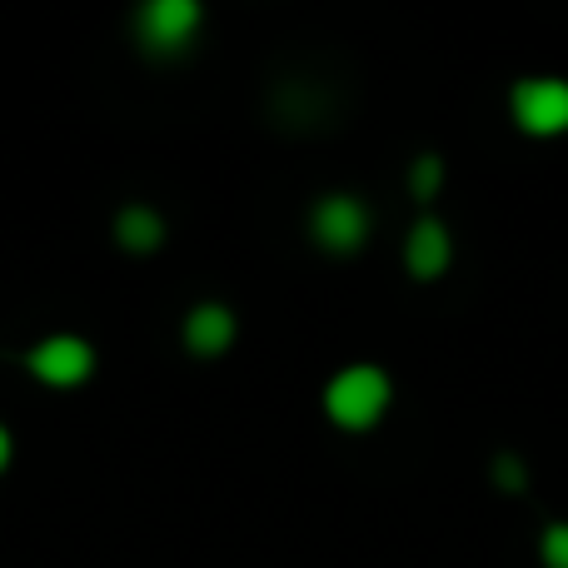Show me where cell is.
Returning a JSON list of instances; mask_svg holds the SVG:
<instances>
[{"label":"cell","mask_w":568,"mask_h":568,"mask_svg":"<svg viewBox=\"0 0 568 568\" xmlns=\"http://www.w3.org/2000/svg\"><path fill=\"white\" fill-rule=\"evenodd\" d=\"M90 369H95V349L75 334H50L30 349V374L45 379L50 389H70V384H85Z\"/></svg>","instance_id":"obj_5"},{"label":"cell","mask_w":568,"mask_h":568,"mask_svg":"<svg viewBox=\"0 0 568 568\" xmlns=\"http://www.w3.org/2000/svg\"><path fill=\"white\" fill-rule=\"evenodd\" d=\"M454 260V240L439 220H414V230L404 235V265L414 280H439Z\"/></svg>","instance_id":"obj_6"},{"label":"cell","mask_w":568,"mask_h":568,"mask_svg":"<svg viewBox=\"0 0 568 568\" xmlns=\"http://www.w3.org/2000/svg\"><path fill=\"white\" fill-rule=\"evenodd\" d=\"M6 464H10V429L0 424V474H6Z\"/></svg>","instance_id":"obj_12"},{"label":"cell","mask_w":568,"mask_h":568,"mask_svg":"<svg viewBox=\"0 0 568 568\" xmlns=\"http://www.w3.org/2000/svg\"><path fill=\"white\" fill-rule=\"evenodd\" d=\"M514 105V125L524 130V135H564L568 130V80H554V75H529L514 85L509 95Z\"/></svg>","instance_id":"obj_2"},{"label":"cell","mask_w":568,"mask_h":568,"mask_svg":"<svg viewBox=\"0 0 568 568\" xmlns=\"http://www.w3.org/2000/svg\"><path fill=\"white\" fill-rule=\"evenodd\" d=\"M310 235L329 255H354L364 245V235H369V210L354 195H324L310 210Z\"/></svg>","instance_id":"obj_3"},{"label":"cell","mask_w":568,"mask_h":568,"mask_svg":"<svg viewBox=\"0 0 568 568\" xmlns=\"http://www.w3.org/2000/svg\"><path fill=\"white\" fill-rule=\"evenodd\" d=\"M115 240L130 255H150V250H160V240H165V220L145 205H130V210H120V220H115Z\"/></svg>","instance_id":"obj_8"},{"label":"cell","mask_w":568,"mask_h":568,"mask_svg":"<svg viewBox=\"0 0 568 568\" xmlns=\"http://www.w3.org/2000/svg\"><path fill=\"white\" fill-rule=\"evenodd\" d=\"M235 344V314L225 304H195L185 314V349L200 359H220Z\"/></svg>","instance_id":"obj_7"},{"label":"cell","mask_w":568,"mask_h":568,"mask_svg":"<svg viewBox=\"0 0 568 568\" xmlns=\"http://www.w3.org/2000/svg\"><path fill=\"white\" fill-rule=\"evenodd\" d=\"M494 484H499L504 494H519L524 484H529V474H524V464L514 459V454H499V459H494Z\"/></svg>","instance_id":"obj_11"},{"label":"cell","mask_w":568,"mask_h":568,"mask_svg":"<svg viewBox=\"0 0 568 568\" xmlns=\"http://www.w3.org/2000/svg\"><path fill=\"white\" fill-rule=\"evenodd\" d=\"M539 559H544V568H568V524H549V529H544Z\"/></svg>","instance_id":"obj_10"},{"label":"cell","mask_w":568,"mask_h":568,"mask_svg":"<svg viewBox=\"0 0 568 568\" xmlns=\"http://www.w3.org/2000/svg\"><path fill=\"white\" fill-rule=\"evenodd\" d=\"M389 399H394V384L379 364H349V369H339L324 384V414L349 434L374 429L384 419V409H389Z\"/></svg>","instance_id":"obj_1"},{"label":"cell","mask_w":568,"mask_h":568,"mask_svg":"<svg viewBox=\"0 0 568 568\" xmlns=\"http://www.w3.org/2000/svg\"><path fill=\"white\" fill-rule=\"evenodd\" d=\"M439 180H444L439 155H419V160H414V170H409V190H414V200H434Z\"/></svg>","instance_id":"obj_9"},{"label":"cell","mask_w":568,"mask_h":568,"mask_svg":"<svg viewBox=\"0 0 568 568\" xmlns=\"http://www.w3.org/2000/svg\"><path fill=\"white\" fill-rule=\"evenodd\" d=\"M200 16H205V10H200L195 0H150V6L135 16L140 45L155 50V55H175V50H185L190 36L200 30Z\"/></svg>","instance_id":"obj_4"}]
</instances>
